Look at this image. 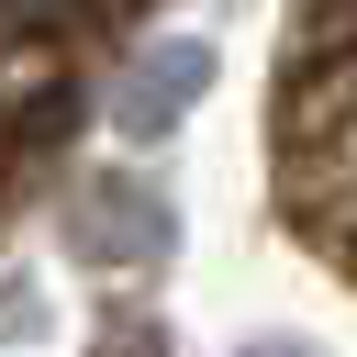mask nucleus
Wrapping results in <instances>:
<instances>
[{
    "label": "nucleus",
    "instance_id": "7ed1b4c3",
    "mask_svg": "<svg viewBox=\"0 0 357 357\" xmlns=\"http://www.w3.org/2000/svg\"><path fill=\"white\" fill-rule=\"evenodd\" d=\"M56 335V290L33 268H0V346H45Z\"/></svg>",
    "mask_w": 357,
    "mask_h": 357
},
{
    "label": "nucleus",
    "instance_id": "20e7f679",
    "mask_svg": "<svg viewBox=\"0 0 357 357\" xmlns=\"http://www.w3.org/2000/svg\"><path fill=\"white\" fill-rule=\"evenodd\" d=\"M234 357H301V346H234Z\"/></svg>",
    "mask_w": 357,
    "mask_h": 357
},
{
    "label": "nucleus",
    "instance_id": "f03ea898",
    "mask_svg": "<svg viewBox=\"0 0 357 357\" xmlns=\"http://www.w3.org/2000/svg\"><path fill=\"white\" fill-rule=\"evenodd\" d=\"M67 245L78 257H112V268H156L167 257V201L145 178H89L78 212H67Z\"/></svg>",
    "mask_w": 357,
    "mask_h": 357
},
{
    "label": "nucleus",
    "instance_id": "f257e3e1",
    "mask_svg": "<svg viewBox=\"0 0 357 357\" xmlns=\"http://www.w3.org/2000/svg\"><path fill=\"white\" fill-rule=\"evenodd\" d=\"M201 78H212V45H201V33H156V45L134 56V78L112 89V134H123V145H167V134L201 112Z\"/></svg>",
    "mask_w": 357,
    "mask_h": 357
}]
</instances>
